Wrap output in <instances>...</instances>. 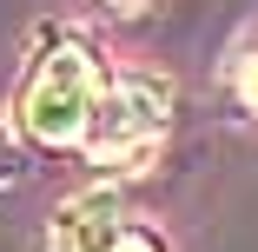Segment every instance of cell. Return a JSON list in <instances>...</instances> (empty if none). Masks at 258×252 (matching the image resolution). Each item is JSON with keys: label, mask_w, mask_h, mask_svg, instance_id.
<instances>
[{"label": "cell", "mask_w": 258, "mask_h": 252, "mask_svg": "<svg viewBox=\"0 0 258 252\" xmlns=\"http://www.w3.org/2000/svg\"><path fill=\"white\" fill-rule=\"evenodd\" d=\"M99 67L80 40H53L46 54L33 60L27 86H20V126L40 146H86L93 107H99Z\"/></svg>", "instance_id": "obj_1"}, {"label": "cell", "mask_w": 258, "mask_h": 252, "mask_svg": "<svg viewBox=\"0 0 258 252\" xmlns=\"http://www.w3.org/2000/svg\"><path fill=\"white\" fill-rule=\"evenodd\" d=\"M166 120H172V86L166 80H113L93 107L86 153L99 166H133L166 139Z\"/></svg>", "instance_id": "obj_2"}, {"label": "cell", "mask_w": 258, "mask_h": 252, "mask_svg": "<svg viewBox=\"0 0 258 252\" xmlns=\"http://www.w3.org/2000/svg\"><path fill=\"white\" fill-rule=\"evenodd\" d=\"M119 192L93 186V192H73L67 206L53 213V232H46V252H113L119 245Z\"/></svg>", "instance_id": "obj_3"}, {"label": "cell", "mask_w": 258, "mask_h": 252, "mask_svg": "<svg viewBox=\"0 0 258 252\" xmlns=\"http://www.w3.org/2000/svg\"><path fill=\"white\" fill-rule=\"evenodd\" d=\"M238 93H245V99H251V107H258V54H251V60L238 67Z\"/></svg>", "instance_id": "obj_4"}, {"label": "cell", "mask_w": 258, "mask_h": 252, "mask_svg": "<svg viewBox=\"0 0 258 252\" xmlns=\"http://www.w3.org/2000/svg\"><path fill=\"white\" fill-rule=\"evenodd\" d=\"M113 252H159V239H146V232H119Z\"/></svg>", "instance_id": "obj_5"}, {"label": "cell", "mask_w": 258, "mask_h": 252, "mask_svg": "<svg viewBox=\"0 0 258 252\" xmlns=\"http://www.w3.org/2000/svg\"><path fill=\"white\" fill-rule=\"evenodd\" d=\"M106 7H113V14H139V7H146V0H106Z\"/></svg>", "instance_id": "obj_6"}]
</instances>
